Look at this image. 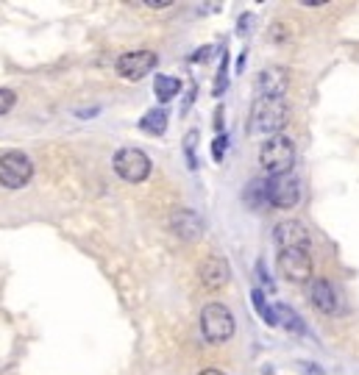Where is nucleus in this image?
Returning <instances> with one entry per match:
<instances>
[{
	"mask_svg": "<svg viewBox=\"0 0 359 375\" xmlns=\"http://www.w3.org/2000/svg\"><path fill=\"white\" fill-rule=\"evenodd\" d=\"M287 117L289 109L285 97H256L251 106V117H248V137L268 142L270 137H279Z\"/></svg>",
	"mask_w": 359,
	"mask_h": 375,
	"instance_id": "obj_1",
	"label": "nucleus"
},
{
	"mask_svg": "<svg viewBox=\"0 0 359 375\" xmlns=\"http://www.w3.org/2000/svg\"><path fill=\"white\" fill-rule=\"evenodd\" d=\"M145 6H150V8H167V6H173V0H143Z\"/></svg>",
	"mask_w": 359,
	"mask_h": 375,
	"instance_id": "obj_23",
	"label": "nucleus"
},
{
	"mask_svg": "<svg viewBox=\"0 0 359 375\" xmlns=\"http://www.w3.org/2000/svg\"><path fill=\"white\" fill-rule=\"evenodd\" d=\"M195 139H198V131H190V134H187V139H184V153H187V161H190V167H195V153H192V148H195Z\"/></svg>",
	"mask_w": 359,
	"mask_h": 375,
	"instance_id": "obj_20",
	"label": "nucleus"
},
{
	"mask_svg": "<svg viewBox=\"0 0 359 375\" xmlns=\"http://www.w3.org/2000/svg\"><path fill=\"white\" fill-rule=\"evenodd\" d=\"M303 6H326V0H303Z\"/></svg>",
	"mask_w": 359,
	"mask_h": 375,
	"instance_id": "obj_26",
	"label": "nucleus"
},
{
	"mask_svg": "<svg viewBox=\"0 0 359 375\" xmlns=\"http://www.w3.org/2000/svg\"><path fill=\"white\" fill-rule=\"evenodd\" d=\"M273 242L282 250H292V247H306L309 245V231L301 220H282L273 228Z\"/></svg>",
	"mask_w": 359,
	"mask_h": 375,
	"instance_id": "obj_11",
	"label": "nucleus"
},
{
	"mask_svg": "<svg viewBox=\"0 0 359 375\" xmlns=\"http://www.w3.org/2000/svg\"><path fill=\"white\" fill-rule=\"evenodd\" d=\"M242 70H245V53L237 59V73H242Z\"/></svg>",
	"mask_w": 359,
	"mask_h": 375,
	"instance_id": "obj_25",
	"label": "nucleus"
},
{
	"mask_svg": "<svg viewBox=\"0 0 359 375\" xmlns=\"http://www.w3.org/2000/svg\"><path fill=\"white\" fill-rule=\"evenodd\" d=\"M115 172L129 184H143L150 175V158L140 148H123L115 153Z\"/></svg>",
	"mask_w": 359,
	"mask_h": 375,
	"instance_id": "obj_5",
	"label": "nucleus"
},
{
	"mask_svg": "<svg viewBox=\"0 0 359 375\" xmlns=\"http://www.w3.org/2000/svg\"><path fill=\"white\" fill-rule=\"evenodd\" d=\"M198 275H201V284L207 289H223L228 281H231V264L223 259V256H207L204 264L198 267Z\"/></svg>",
	"mask_w": 359,
	"mask_h": 375,
	"instance_id": "obj_10",
	"label": "nucleus"
},
{
	"mask_svg": "<svg viewBox=\"0 0 359 375\" xmlns=\"http://www.w3.org/2000/svg\"><path fill=\"white\" fill-rule=\"evenodd\" d=\"M226 150H228V137H226V134H217L215 142H212V156H215V161H223Z\"/></svg>",
	"mask_w": 359,
	"mask_h": 375,
	"instance_id": "obj_19",
	"label": "nucleus"
},
{
	"mask_svg": "<svg viewBox=\"0 0 359 375\" xmlns=\"http://www.w3.org/2000/svg\"><path fill=\"white\" fill-rule=\"evenodd\" d=\"M14 106V92L11 89H0V114H6Z\"/></svg>",
	"mask_w": 359,
	"mask_h": 375,
	"instance_id": "obj_21",
	"label": "nucleus"
},
{
	"mask_svg": "<svg viewBox=\"0 0 359 375\" xmlns=\"http://www.w3.org/2000/svg\"><path fill=\"white\" fill-rule=\"evenodd\" d=\"M265 184H268V203L273 209L289 212V209L298 206V200H301V184H298V178H292V175H273Z\"/></svg>",
	"mask_w": 359,
	"mask_h": 375,
	"instance_id": "obj_7",
	"label": "nucleus"
},
{
	"mask_svg": "<svg viewBox=\"0 0 359 375\" xmlns=\"http://www.w3.org/2000/svg\"><path fill=\"white\" fill-rule=\"evenodd\" d=\"M301 370H303L306 375H323V370H320V367H309L306 362H301Z\"/></svg>",
	"mask_w": 359,
	"mask_h": 375,
	"instance_id": "obj_24",
	"label": "nucleus"
},
{
	"mask_svg": "<svg viewBox=\"0 0 359 375\" xmlns=\"http://www.w3.org/2000/svg\"><path fill=\"white\" fill-rule=\"evenodd\" d=\"M309 300L323 314H337L340 311V295H337V289L329 281H323V278H315L309 284Z\"/></svg>",
	"mask_w": 359,
	"mask_h": 375,
	"instance_id": "obj_13",
	"label": "nucleus"
},
{
	"mask_svg": "<svg viewBox=\"0 0 359 375\" xmlns=\"http://www.w3.org/2000/svg\"><path fill=\"white\" fill-rule=\"evenodd\" d=\"M245 203L251 209H259V206H268V184L262 178H254L245 189Z\"/></svg>",
	"mask_w": 359,
	"mask_h": 375,
	"instance_id": "obj_15",
	"label": "nucleus"
},
{
	"mask_svg": "<svg viewBox=\"0 0 359 375\" xmlns=\"http://www.w3.org/2000/svg\"><path fill=\"white\" fill-rule=\"evenodd\" d=\"M170 231L176 236H181L184 242H195L204 236V220L192 209H176L170 214Z\"/></svg>",
	"mask_w": 359,
	"mask_h": 375,
	"instance_id": "obj_12",
	"label": "nucleus"
},
{
	"mask_svg": "<svg viewBox=\"0 0 359 375\" xmlns=\"http://www.w3.org/2000/svg\"><path fill=\"white\" fill-rule=\"evenodd\" d=\"M276 314L282 317L279 322L287 328V331H292V334H303L306 331V325H303V320L289 308V306H276Z\"/></svg>",
	"mask_w": 359,
	"mask_h": 375,
	"instance_id": "obj_17",
	"label": "nucleus"
},
{
	"mask_svg": "<svg viewBox=\"0 0 359 375\" xmlns=\"http://www.w3.org/2000/svg\"><path fill=\"white\" fill-rule=\"evenodd\" d=\"M259 164L270 175H289V170L295 164V145H292V139L285 137V134H279V137H270L268 142H262Z\"/></svg>",
	"mask_w": 359,
	"mask_h": 375,
	"instance_id": "obj_2",
	"label": "nucleus"
},
{
	"mask_svg": "<svg viewBox=\"0 0 359 375\" xmlns=\"http://www.w3.org/2000/svg\"><path fill=\"white\" fill-rule=\"evenodd\" d=\"M276 267H279L282 278H287L292 284H306V281H312V256L306 253V247L282 250Z\"/></svg>",
	"mask_w": 359,
	"mask_h": 375,
	"instance_id": "obj_6",
	"label": "nucleus"
},
{
	"mask_svg": "<svg viewBox=\"0 0 359 375\" xmlns=\"http://www.w3.org/2000/svg\"><path fill=\"white\" fill-rule=\"evenodd\" d=\"M289 86V75L285 67H265L254 81V92L259 97H285Z\"/></svg>",
	"mask_w": 359,
	"mask_h": 375,
	"instance_id": "obj_9",
	"label": "nucleus"
},
{
	"mask_svg": "<svg viewBox=\"0 0 359 375\" xmlns=\"http://www.w3.org/2000/svg\"><path fill=\"white\" fill-rule=\"evenodd\" d=\"M156 53L153 50H131V53H123L117 59V73L129 81H140L145 75L156 67Z\"/></svg>",
	"mask_w": 359,
	"mask_h": 375,
	"instance_id": "obj_8",
	"label": "nucleus"
},
{
	"mask_svg": "<svg viewBox=\"0 0 359 375\" xmlns=\"http://www.w3.org/2000/svg\"><path fill=\"white\" fill-rule=\"evenodd\" d=\"M251 298H254V306H256V311L262 314V320H265L268 325H279L276 308H270V306L265 303V292H262V289H254V292H251Z\"/></svg>",
	"mask_w": 359,
	"mask_h": 375,
	"instance_id": "obj_18",
	"label": "nucleus"
},
{
	"mask_svg": "<svg viewBox=\"0 0 359 375\" xmlns=\"http://www.w3.org/2000/svg\"><path fill=\"white\" fill-rule=\"evenodd\" d=\"M285 28H287L285 22H276V25H273V31H270V36H273V39H285V36H287V31H285Z\"/></svg>",
	"mask_w": 359,
	"mask_h": 375,
	"instance_id": "obj_22",
	"label": "nucleus"
},
{
	"mask_svg": "<svg viewBox=\"0 0 359 375\" xmlns=\"http://www.w3.org/2000/svg\"><path fill=\"white\" fill-rule=\"evenodd\" d=\"M143 131H148V134H164L167 131V111L164 109H150L148 114L143 117Z\"/></svg>",
	"mask_w": 359,
	"mask_h": 375,
	"instance_id": "obj_16",
	"label": "nucleus"
},
{
	"mask_svg": "<svg viewBox=\"0 0 359 375\" xmlns=\"http://www.w3.org/2000/svg\"><path fill=\"white\" fill-rule=\"evenodd\" d=\"M201 331H204V339L212 342V345L228 342L234 336V317H231V311L223 303L204 306V311H201Z\"/></svg>",
	"mask_w": 359,
	"mask_h": 375,
	"instance_id": "obj_3",
	"label": "nucleus"
},
{
	"mask_svg": "<svg viewBox=\"0 0 359 375\" xmlns=\"http://www.w3.org/2000/svg\"><path fill=\"white\" fill-rule=\"evenodd\" d=\"M153 89H156L159 100H162V103H167V100H173V97L181 92V81H178V78H173V75H156Z\"/></svg>",
	"mask_w": 359,
	"mask_h": 375,
	"instance_id": "obj_14",
	"label": "nucleus"
},
{
	"mask_svg": "<svg viewBox=\"0 0 359 375\" xmlns=\"http://www.w3.org/2000/svg\"><path fill=\"white\" fill-rule=\"evenodd\" d=\"M201 375H226V373H220V370H204Z\"/></svg>",
	"mask_w": 359,
	"mask_h": 375,
	"instance_id": "obj_27",
	"label": "nucleus"
},
{
	"mask_svg": "<svg viewBox=\"0 0 359 375\" xmlns=\"http://www.w3.org/2000/svg\"><path fill=\"white\" fill-rule=\"evenodd\" d=\"M34 175V164L25 153L20 150H8L0 156V186L6 189H22L31 184Z\"/></svg>",
	"mask_w": 359,
	"mask_h": 375,
	"instance_id": "obj_4",
	"label": "nucleus"
}]
</instances>
